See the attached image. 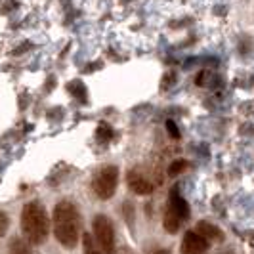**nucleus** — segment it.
Here are the masks:
<instances>
[{
  "label": "nucleus",
  "mask_w": 254,
  "mask_h": 254,
  "mask_svg": "<svg viewBox=\"0 0 254 254\" xmlns=\"http://www.w3.org/2000/svg\"><path fill=\"white\" fill-rule=\"evenodd\" d=\"M166 130H168L170 138H174V140H176V138H180V130L176 128V125H174L172 121H168V123H166Z\"/></svg>",
  "instance_id": "14"
},
{
  "label": "nucleus",
  "mask_w": 254,
  "mask_h": 254,
  "mask_svg": "<svg viewBox=\"0 0 254 254\" xmlns=\"http://www.w3.org/2000/svg\"><path fill=\"white\" fill-rule=\"evenodd\" d=\"M182 224H184L182 216H180L172 206L166 204L165 216H163V226H165L166 231H168V233H178V229L182 228Z\"/></svg>",
  "instance_id": "8"
},
{
  "label": "nucleus",
  "mask_w": 254,
  "mask_h": 254,
  "mask_svg": "<svg viewBox=\"0 0 254 254\" xmlns=\"http://www.w3.org/2000/svg\"><path fill=\"white\" fill-rule=\"evenodd\" d=\"M82 254H102L100 247L94 241V237L88 235V233L82 235Z\"/></svg>",
  "instance_id": "11"
},
{
  "label": "nucleus",
  "mask_w": 254,
  "mask_h": 254,
  "mask_svg": "<svg viewBox=\"0 0 254 254\" xmlns=\"http://www.w3.org/2000/svg\"><path fill=\"white\" fill-rule=\"evenodd\" d=\"M54 233L65 249H73L80 239V216L71 201H60L54 208Z\"/></svg>",
  "instance_id": "1"
},
{
  "label": "nucleus",
  "mask_w": 254,
  "mask_h": 254,
  "mask_svg": "<svg viewBox=\"0 0 254 254\" xmlns=\"http://www.w3.org/2000/svg\"><path fill=\"white\" fill-rule=\"evenodd\" d=\"M8 254H33V253H31V247H29V243L25 239L15 237V239H12L10 247H8Z\"/></svg>",
  "instance_id": "10"
},
{
  "label": "nucleus",
  "mask_w": 254,
  "mask_h": 254,
  "mask_svg": "<svg viewBox=\"0 0 254 254\" xmlns=\"http://www.w3.org/2000/svg\"><path fill=\"white\" fill-rule=\"evenodd\" d=\"M21 231L25 235V241L31 245H42L48 239L50 233V220L44 210L42 203L31 201L21 210Z\"/></svg>",
  "instance_id": "2"
},
{
  "label": "nucleus",
  "mask_w": 254,
  "mask_h": 254,
  "mask_svg": "<svg viewBox=\"0 0 254 254\" xmlns=\"http://www.w3.org/2000/svg\"><path fill=\"white\" fill-rule=\"evenodd\" d=\"M186 168H188V161L178 159V161H174L172 165L168 166V176H178V174H182Z\"/></svg>",
  "instance_id": "12"
},
{
  "label": "nucleus",
  "mask_w": 254,
  "mask_h": 254,
  "mask_svg": "<svg viewBox=\"0 0 254 254\" xmlns=\"http://www.w3.org/2000/svg\"><path fill=\"white\" fill-rule=\"evenodd\" d=\"M182 254H204L208 251V241L197 231H188L182 239Z\"/></svg>",
  "instance_id": "5"
},
{
  "label": "nucleus",
  "mask_w": 254,
  "mask_h": 254,
  "mask_svg": "<svg viewBox=\"0 0 254 254\" xmlns=\"http://www.w3.org/2000/svg\"><path fill=\"white\" fill-rule=\"evenodd\" d=\"M128 188L136 195H149L153 191V184L143 174L136 172V170H130L128 172Z\"/></svg>",
  "instance_id": "6"
},
{
  "label": "nucleus",
  "mask_w": 254,
  "mask_h": 254,
  "mask_svg": "<svg viewBox=\"0 0 254 254\" xmlns=\"http://www.w3.org/2000/svg\"><path fill=\"white\" fill-rule=\"evenodd\" d=\"M8 224H10L8 216H6L4 212H0V239H2V237H4V233L8 231Z\"/></svg>",
  "instance_id": "13"
},
{
  "label": "nucleus",
  "mask_w": 254,
  "mask_h": 254,
  "mask_svg": "<svg viewBox=\"0 0 254 254\" xmlns=\"http://www.w3.org/2000/svg\"><path fill=\"white\" fill-rule=\"evenodd\" d=\"M117 186H119V168L113 165L103 166L92 180V190L96 193V197L102 201H107L113 197Z\"/></svg>",
  "instance_id": "3"
},
{
  "label": "nucleus",
  "mask_w": 254,
  "mask_h": 254,
  "mask_svg": "<svg viewBox=\"0 0 254 254\" xmlns=\"http://www.w3.org/2000/svg\"><path fill=\"white\" fill-rule=\"evenodd\" d=\"M121 254H132V253H130L128 249H123V251H121Z\"/></svg>",
  "instance_id": "17"
},
{
  "label": "nucleus",
  "mask_w": 254,
  "mask_h": 254,
  "mask_svg": "<svg viewBox=\"0 0 254 254\" xmlns=\"http://www.w3.org/2000/svg\"><path fill=\"white\" fill-rule=\"evenodd\" d=\"M125 216H127V222L132 226V222H134V208L130 206L128 203H125Z\"/></svg>",
  "instance_id": "15"
},
{
  "label": "nucleus",
  "mask_w": 254,
  "mask_h": 254,
  "mask_svg": "<svg viewBox=\"0 0 254 254\" xmlns=\"http://www.w3.org/2000/svg\"><path fill=\"white\" fill-rule=\"evenodd\" d=\"M168 206H172V208L178 212L180 216H182V220H184V222L190 218V204H188V201H186V199L180 195L178 190H174L172 193H170V201H168Z\"/></svg>",
  "instance_id": "9"
},
{
  "label": "nucleus",
  "mask_w": 254,
  "mask_h": 254,
  "mask_svg": "<svg viewBox=\"0 0 254 254\" xmlns=\"http://www.w3.org/2000/svg\"><path fill=\"white\" fill-rule=\"evenodd\" d=\"M94 241L103 254H115V228L105 214L94 218Z\"/></svg>",
  "instance_id": "4"
},
{
  "label": "nucleus",
  "mask_w": 254,
  "mask_h": 254,
  "mask_svg": "<svg viewBox=\"0 0 254 254\" xmlns=\"http://www.w3.org/2000/svg\"><path fill=\"white\" fill-rule=\"evenodd\" d=\"M201 237H204L206 241L208 239H212V241H224V231L218 228V226H214V224H208V222H204V220H201L199 224H197V229H195Z\"/></svg>",
  "instance_id": "7"
},
{
  "label": "nucleus",
  "mask_w": 254,
  "mask_h": 254,
  "mask_svg": "<svg viewBox=\"0 0 254 254\" xmlns=\"http://www.w3.org/2000/svg\"><path fill=\"white\" fill-rule=\"evenodd\" d=\"M153 254H170V251H166V249H161V251H155Z\"/></svg>",
  "instance_id": "16"
}]
</instances>
